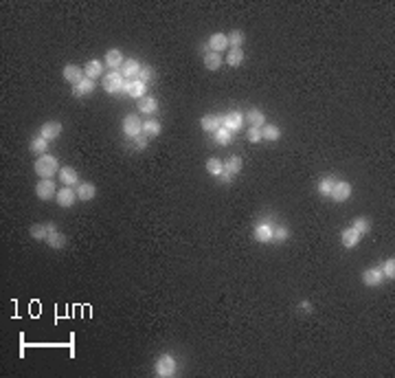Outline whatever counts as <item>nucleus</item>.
I'll return each instance as SVG.
<instances>
[{
  "label": "nucleus",
  "instance_id": "nucleus-1",
  "mask_svg": "<svg viewBox=\"0 0 395 378\" xmlns=\"http://www.w3.org/2000/svg\"><path fill=\"white\" fill-rule=\"evenodd\" d=\"M33 170H35V174L40 176V178H53L55 174H59V163L57 158L53 156V154H42V156L35 158V165H33Z\"/></svg>",
  "mask_w": 395,
  "mask_h": 378
},
{
  "label": "nucleus",
  "instance_id": "nucleus-2",
  "mask_svg": "<svg viewBox=\"0 0 395 378\" xmlns=\"http://www.w3.org/2000/svg\"><path fill=\"white\" fill-rule=\"evenodd\" d=\"M103 90L110 94H119V92H127L130 88V80H125L121 75V70H110L108 75H103Z\"/></svg>",
  "mask_w": 395,
  "mask_h": 378
},
{
  "label": "nucleus",
  "instance_id": "nucleus-3",
  "mask_svg": "<svg viewBox=\"0 0 395 378\" xmlns=\"http://www.w3.org/2000/svg\"><path fill=\"white\" fill-rule=\"evenodd\" d=\"M154 370H156L158 378H171V376H176V372H178V360L171 356V354H160L156 358Z\"/></svg>",
  "mask_w": 395,
  "mask_h": 378
},
{
  "label": "nucleus",
  "instance_id": "nucleus-4",
  "mask_svg": "<svg viewBox=\"0 0 395 378\" xmlns=\"http://www.w3.org/2000/svg\"><path fill=\"white\" fill-rule=\"evenodd\" d=\"M121 128H123V134H125L127 138H134V136H138V134H143V121L138 119L136 114H125Z\"/></svg>",
  "mask_w": 395,
  "mask_h": 378
},
{
  "label": "nucleus",
  "instance_id": "nucleus-5",
  "mask_svg": "<svg viewBox=\"0 0 395 378\" xmlns=\"http://www.w3.org/2000/svg\"><path fill=\"white\" fill-rule=\"evenodd\" d=\"M35 196L40 200H51L53 196H57V185L53 178H42L35 185Z\"/></svg>",
  "mask_w": 395,
  "mask_h": 378
},
{
  "label": "nucleus",
  "instance_id": "nucleus-6",
  "mask_svg": "<svg viewBox=\"0 0 395 378\" xmlns=\"http://www.w3.org/2000/svg\"><path fill=\"white\" fill-rule=\"evenodd\" d=\"M272 231H275V226H272L270 222L261 220V222H257V224H255L253 236H255V240H257V242L268 244V242H272Z\"/></svg>",
  "mask_w": 395,
  "mask_h": 378
},
{
  "label": "nucleus",
  "instance_id": "nucleus-7",
  "mask_svg": "<svg viewBox=\"0 0 395 378\" xmlns=\"http://www.w3.org/2000/svg\"><path fill=\"white\" fill-rule=\"evenodd\" d=\"M244 121H246L244 119V112H239V110H231V112H226L222 116V126L231 132H237L239 128L244 126Z\"/></svg>",
  "mask_w": 395,
  "mask_h": 378
},
{
  "label": "nucleus",
  "instance_id": "nucleus-8",
  "mask_svg": "<svg viewBox=\"0 0 395 378\" xmlns=\"http://www.w3.org/2000/svg\"><path fill=\"white\" fill-rule=\"evenodd\" d=\"M352 182L347 180H336V185H334L332 189V200H336V202H345V200H349V196H352Z\"/></svg>",
  "mask_w": 395,
  "mask_h": 378
},
{
  "label": "nucleus",
  "instance_id": "nucleus-9",
  "mask_svg": "<svg viewBox=\"0 0 395 378\" xmlns=\"http://www.w3.org/2000/svg\"><path fill=\"white\" fill-rule=\"evenodd\" d=\"M62 75H64V80L68 82V84H73V86L79 84L83 77H86V75H83V68H81V66H77V64H66Z\"/></svg>",
  "mask_w": 395,
  "mask_h": 378
},
{
  "label": "nucleus",
  "instance_id": "nucleus-10",
  "mask_svg": "<svg viewBox=\"0 0 395 378\" xmlns=\"http://www.w3.org/2000/svg\"><path fill=\"white\" fill-rule=\"evenodd\" d=\"M62 124L59 121H46L42 128H40V136H44L46 141H55L59 134H62Z\"/></svg>",
  "mask_w": 395,
  "mask_h": 378
},
{
  "label": "nucleus",
  "instance_id": "nucleus-11",
  "mask_svg": "<svg viewBox=\"0 0 395 378\" xmlns=\"http://www.w3.org/2000/svg\"><path fill=\"white\" fill-rule=\"evenodd\" d=\"M57 176H59V180H62L64 187H75V185H79V174H77V170L70 168V165H66V168L59 170Z\"/></svg>",
  "mask_w": 395,
  "mask_h": 378
},
{
  "label": "nucleus",
  "instance_id": "nucleus-12",
  "mask_svg": "<svg viewBox=\"0 0 395 378\" xmlns=\"http://www.w3.org/2000/svg\"><path fill=\"white\" fill-rule=\"evenodd\" d=\"M123 62H125V58H123V53L119 51V48H110L108 53H105V60H103V66H108L110 70H116V68H121L123 66Z\"/></svg>",
  "mask_w": 395,
  "mask_h": 378
},
{
  "label": "nucleus",
  "instance_id": "nucleus-13",
  "mask_svg": "<svg viewBox=\"0 0 395 378\" xmlns=\"http://www.w3.org/2000/svg\"><path fill=\"white\" fill-rule=\"evenodd\" d=\"M382 282H385L382 268H367V270H363V284H365V286L374 288V286H380Z\"/></svg>",
  "mask_w": 395,
  "mask_h": 378
},
{
  "label": "nucleus",
  "instance_id": "nucleus-14",
  "mask_svg": "<svg viewBox=\"0 0 395 378\" xmlns=\"http://www.w3.org/2000/svg\"><path fill=\"white\" fill-rule=\"evenodd\" d=\"M103 62H99V60H90V62L83 64V75L88 77V80H97V77H103Z\"/></svg>",
  "mask_w": 395,
  "mask_h": 378
},
{
  "label": "nucleus",
  "instance_id": "nucleus-15",
  "mask_svg": "<svg viewBox=\"0 0 395 378\" xmlns=\"http://www.w3.org/2000/svg\"><path fill=\"white\" fill-rule=\"evenodd\" d=\"M141 68H143V64L138 62V60L130 58V60H125V62H123V66H121V75H123L125 80H132V77H138Z\"/></svg>",
  "mask_w": 395,
  "mask_h": 378
},
{
  "label": "nucleus",
  "instance_id": "nucleus-16",
  "mask_svg": "<svg viewBox=\"0 0 395 378\" xmlns=\"http://www.w3.org/2000/svg\"><path fill=\"white\" fill-rule=\"evenodd\" d=\"M75 198H77V192H75L73 187L57 189V204H59V207H73Z\"/></svg>",
  "mask_w": 395,
  "mask_h": 378
},
{
  "label": "nucleus",
  "instance_id": "nucleus-17",
  "mask_svg": "<svg viewBox=\"0 0 395 378\" xmlns=\"http://www.w3.org/2000/svg\"><path fill=\"white\" fill-rule=\"evenodd\" d=\"M207 46H209V51L220 53V51H224V48H229V38H226L224 33H213V36L209 38Z\"/></svg>",
  "mask_w": 395,
  "mask_h": 378
},
{
  "label": "nucleus",
  "instance_id": "nucleus-18",
  "mask_svg": "<svg viewBox=\"0 0 395 378\" xmlns=\"http://www.w3.org/2000/svg\"><path fill=\"white\" fill-rule=\"evenodd\" d=\"M136 108H138V112H143V114H156L158 112V102L154 97H141L136 102Z\"/></svg>",
  "mask_w": 395,
  "mask_h": 378
},
{
  "label": "nucleus",
  "instance_id": "nucleus-19",
  "mask_svg": "<svg viewBox=\"0 0 395 378\" xmlns=\"http://www.w3.org/2000/svg\"><path fill=\"white\" fill-rule=\"evenodd\" d=\"M244 119L250 124V128H264L268 121H266V114L261 112L259 108H250L246 114H244Z\"/></svg>",
  "mask_w": 395,
  "mask_h": 378
},
{
  "label": "nucleus",
  "instance_id": "nucleus-20",
  "mask_svg": "<svg viewBox=\"0 0 395 378\" xmlns=\"http://www.w3.org/2000/svg\"><path fill=\"white\" fill-rule=\"evenodd\" d=\"M200 126H202L204 132H211V134H213L215 130H220V128H222V116H218V114H204L202 119H200Z\"/></svg>",
  "mask_w": 395,
  "mask_h": 378
},
{
  "label": "nucleus",
  "instance_id": "nucleus-21",
  "mask_svg": "<svg viewBox=\"0 0 395 378\" xmlns=\"http://www.w3.org/2000/svg\"><path fill=\"white\" fill-rule=\"evenodd\" d=\"M160 132H163V126H160L158 119H145L143 121V134H145L147 138L158 136Z\"/></svg>",
  "mask_w": 395,
  "mask_h": 378
},
{
  "label": "nucleus",
  "instance_id": "nucleus-22",
  "mask_svg": "<svg viewBox=\"0 0 395 378\" xmlns=\"http://www.w3.org/2000/svg\"><path fill=\"white\" fill-rule=\"evenodd\" d=\"M75 192H77V198L79 200H92L97 196V187H94L92 182H79Z\"/></svg>",
  "mask_w": 395,
  "mask_h": 378
},
{
  "label": "nucleus",
  "instance_id": "nucleus-23",
  "mask_svg": "<svg viewBox=\"0 0 395 378\" xmlns=\"http://www.w3.org/2000/svg\"><path fill=\"white\" fill-rule=\"evenodd\" d=\"M358 242H360V233L354 229V226H349V229H345L343 231V246L345 248H354V246H358Z\"/></svg>",
  "mask_w": 395,
  "mask_h": 378
},
{
  "label": "nucleus",
  "instance_id": "nucleus-24",
  "mask_svg": "<svg viewBox=\"0 0 395 378\" xmlns=\"http://www.w3.org/2000/svg\"><path fill=\"white\" fill-rule=\"evenodd\" d=\"M92 90H94V82L88 80V77H83L79 84L73 86V94H75V97H86V94H90Z\"/></svg>",
  "mask_w": 395,
  "mask_h": 378
},
{
  "label": "nucleus",
  "instance_id": "nucleus-25",
  "mask_svg": "<svg viewBox=\"0 0 395 378\" xmlns=\"http://www.w3.org/2000/svg\"><path fill=\"white\" fill-rule=\"evenodd\" d=\"M66 242H68V238L64 236V233H59V231H53V233H48V238H46V244L51 248H55V251H59V248H64L66 246Z\"/></svg>",
  "mask_w": 395,
  "mask_h": 378
},
{
  "label": "nucleus",
  "instance_id": "nucleus-26",
  "mask_svg": "<svg viewBox=\"0 0 395 378\" xmlns=\"http://www.w3.org/2000/svg\"><path fill=\"white\" fill-rule=\"evenodd\" d=\"M261 138H266V141H279L281 128L275 126V124H266L264 128H261Z\"/></svg>",
  "mask_w": 395,
  "mask_h": 378
},
{
  "label": "nucleus",
  "instance_id": "nucleus-27",
  "mask_svg": "<svg viewBox=\"0 0 395 378\" xmlns=\"http://www.w3.org/2000/svg\"><path fill=\"white\" fill-rule=\"evenodd\" d=\"M29 150H31L33 154H37V156H42V154H46V152H48V141H46L44 136L37 134V136L29 143Z\"/></svg>",
  "mask_w": 395,
  "mask_h": 378
},
{
  "label": "nucleus",
  "instance_id": "nucleus-28",
  "mask_svg": "<svg viewBox=\"0 0 395 378\" xmlns=\"http://www.w3.org/2000/svg\"><path fill=\"white\" fill-rule=\"evenodd\" d=\"M145 88H147V84H143L141 80H132L130 88H127V94L134 99H141V97H145Z\"/></svg>",
  "mask_w": 395,
  "mask_h": 378
},
{
  "label": "nucleus",
  "instance_id": "nucleus-29",
  "mask_svg": "<svg viewBox=\"0 0 395 378\" xmlns=\"http://www.w3.org/2000/svg\"><path fill=\"white\" fill-rule=\"evenodd\" d=\"M242 165H244V160L239 158V156H229L224 160V172H229V174H239L242 172Z\"/></svg>",
  "mask_w": 395,
  "mask_h": 378
},
{
  "label": "nucleus",
  "instance_id": "nucleus-30",
  "mask_svg": "<svg viewBox=\"0 0 395 378\" xmlns=\"http://www.w3.org/2000/svg\"><path fill=\"white\" fill-rule=\"evenodd\" d=\"M213 138H215V143H218V146H229V143L233 141V132L226 130V128L222 126L220 130L213 132Z\"/></svg>",
  "mask_w": 395,
  "mask_h": 378
},
{
  "label": "nucleus",
  "instance_id": "nucleus-31",
  "mask_svg": "<svg viewBox=\"0 0 395 378\" xmlns=\"http://www.w3.org/2000/svg\"><path fill=\"white\" fill-rule=\"evenodd\" d=\"M29 233H31V238L33 240H37V242H46V238H48V231H46V224H31V229H29Z\"/></svg>",
  "mask_w": 395,
  "mask_h": 378
},
{
  "label": "nucleus",
  "instance_id": "nucleus-32",
  "mask_svg": "<svg viewBox=\"0 0 395 378\" xmlns=\"http://www.w3.org/2000/svg\"><path fill=\"white\" fill-rule=\"evenodd\" d=\"M204 66H207L209 70H218L220 66H222V58H220V53L209 51L207 55H204Z\"/></svg>",
  "mask_w": 395,
  "mask_h": 378
},
{
  "label": "nucleus",
  "instance_id": "nucleus-33",
  "mask_svg": "<svg viewBox=\"0 0 395 378\" xmlns=\"http://www.w3.org/2000/svg\"><path fill=\"white\" fill-rule=\"evenodd\" d=\"M226 38H229V46H231V48H242L244 40H246V36H244V33L239 31V29H233Z\"/></svg>",
  "mask_w": 395,
  "mask_h": 378
},
{
  "label": "nucleus",
  "instance_id": "nucleus-34",
  "mask_svg": "<svg viewBox=\"0 0 395 378\" xmlns=\"http://www.w3.org/2000/svg\"><path fill=\"white\" fill-rule=\"evenodd\" d=\"M207 172H209L211 176H220L222 172H224V163H222L220 158H215V156L209 158L207 160Z\"/></svg>",
  "mask_w": 395,
  "mask_h": 378
},
{
  "label": "nucleus",
  "instance_id": "nucleus-35",
  "mask_svg": "<svg viewBox=\"0 0 395 378\" xmlns=\"http://www.w3.org/2000/svg\"><path fill=\"white\" fill-rule=\"evenodd\" d=\"M354 229L360 233V236H365V233H369L371 231V222H369V218H365V216H360V218H356L354 222Z\"/></svg>",
  "mask_w": 395,
  "mask_h": 378
},
{
  "label": "nucleus",
  "instance_id": "nucleus-36",
  "mask_svg": "<svg viewBox=\"0 0 395 378\" xmlns=\"http://www.w3.org/2000/svg\"><path fill=\"white\" fill-rule=\"evenodd\" d=\"M334 185H336V178H334V176H327V178H323V180L319 182V192H321V196H332Z\"/></svg>",
  "mask_w": 395,
  "mask_h": 378
},
{
  "label": "nucleus",
  "instance_id": "nucleus-37",
  "mask_svg": "<svg viewBox=\"0 0 395 378\" xmlns=\"http://www.w3.org/2000/svg\"><path fill=\"white\" fill-rule=\"evenodd\" d=\"M226 62H229L231 66H239V64L244 62V51H242V48H231Z\"/></svg>",
  "mask_w": 395,
  "mask_h": 378
},
{
  "label": "nucleus",
  "instance_id": "nucleus-38",
  "mask_svg": "<svg viewBox=\"0 0 395 378\" xmlns=\"http://www.w3.org/2000/svg\"><path fill=\"white\" fill-rule=\"evenodd\" d=\"M136 80H141L143 84H152V80H154V70H152V66L143 64V68H141V73H138Z\"/></svg>",
  "mask_w": 395,
  "mask_h": 378
},
{
  "label": "nucleus",
  "instance_id": "nucleus-39",
  "mask_svg": "<svg viewBox=\"0 0 395 378\" xmlns=\"http://www.w3.org/2000/svg\"><path fill=\"white\" fill-rule=\"evenodd\" d=\"M382 275H385V280H393L395 277V260L393 258H389L385 262V266H382Z\"/></svg>",
  "mask_w": 395,
  "mask_h": 378
},
{
  "label": "nucleus",
  "instance_id": "nucleus-40",
  "mask_svg": "<svg viewBox=\"0 0 395 378\" xmlns=\"http://www.w3.org/2000/svg\"><path fill=\"white\" fill-rule=\"evenodd\" d=\"M288 238H290V231H288L286 226H277V229L272 231V242H286Z\"/></svg>",
  "mask_w": 395,
  "mask_h": 378
},
{
  "label": "nucleus",
  "instance_id": "nucleus-41",
  "mask_svg": "<svg viewBox=\"0 0 395 378\" xmlns=\"http://www.w3.org/2000/svg\"><path fill=\"white\" fill-rule=\"evenodd\" d=\"M132 146H134V150H145L149 146V138L145 134H138V136L132 138Z\"/></svg>",
  "mask_w": 395,
  "mask_h": 378
},
{
  "label": "nucleus",
  "instance_id": "nucleus-42",
  "mask_svg": "<svg viewBox=\"0 0 395 378\" xmlns=\"http://www.w3.org/2000/svg\"><path fill=\"white\" fill-rule=\"evenodd\" d=\"M246 136H248L250 143H259V141H261V128H250Z\"/></svg>",
  "mask_w": 395,
  "mask_h": 378
},
{
  "label": "nucleus",
  "instance_id": "nucleus-43",
  "mask_svg": "<svg viewBox=\"0 0 395 378\" xmlns=\"http://www.w3.org/2000/svg\"><path fill=\"white\" fill-rule=\"evenodd\" d=\"M299 310H301V312L305 310V314H310L314 308H312V304H310V302H301V304H299Z\"/></svg>",
  "mask_w": 395,
  "mask_h": 378
},
{
  "label": "nucleus",
  "instance_id": "nucleus-44",
  "mask_svg": "<svg viewBox=\"0 0 395 378\" xmlns=\"http://www.w3.org/2000/svg\"><path fill=\"white\" fill-rule=\"evenodd\" d=\"M218 178H222V182H231L233 180V174H229V172H222Z\"/></svg>",
  "mask_w": 395,
  "mask_h": 378
},
{
  "label": "nucleus",
  "instance_id": "nucleus-45",
  "mask_svg": "<svg viewBox=\"0 0 395 378\" xmlns=\"http://www.w3.org/2000/svg\"><path fill=\"white\" fill-rule=\"evenodd\" d=\"M44 224H46V231H48V233L57 231V229H55V224H53V222H44Z\"/></svg>",
  "mask_w": 395,
  "mask_h": 378
}]
</instances>
